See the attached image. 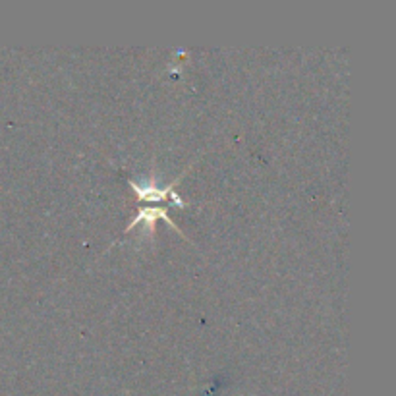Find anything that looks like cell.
I'll use <instances>...</instances> for the list:
<instances>
[{
	"label": "cell",
	"mask_w": 396,
	"mask_h": 396,
	"mask_svg": "<svg viewBox=\"0 0 396 396\" xmlns=\"http://www.w3.org/2000/svg\"><path fill=\"white\" fill-rule=\"evenodd\" d=\"M155 218H167L170 225L176 228V225H174V222H172V220H170V218L167 217V209H161V207H155V209H141V211H139V215L136 218H134V220H132V225H129V227H128V230L132 227H134V225H138L139 220H147V222H149V228H151V230H155V227H153ZM176 230H178V228H176Z\"/></svg>",
	"instance_id": "1"
}]
</instances>
